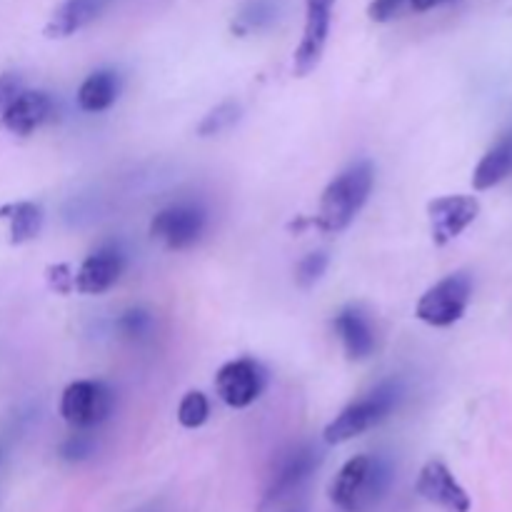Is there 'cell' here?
Masks as SVG:
<instances>
[{"label":"cell","mask_w":512,"mask_h":512,"mask_svg":"<svg viewBox=\"0 0 512 512\" xmlns=\"http://www.w3.org/2000/svg\"><path fill=\"white\" fill-rule=\"evenodd\" d=\"M375 185V170L370 160H360V163L350 165L348 170L330 180L328 188L323 190L320 198L318 215H315V225L323 233H343L350 228L360 210L368 203L370 193Z\"/></svg>","instance_id":"6da1fadb"},{"label":"cell","mask_w":512,"mask_h":512,"mask_svg":"<svg viewBox=\"0 0 512 512\" xmlns=\"http://www.w3.org/2000/svg\"><path fill=\"white\" fill-rule=\"evenodd\" d=\"M388 488L390 465L373 455H355L335 475L330 500L343 512H370L378 508Z\"/></svg>","instance_id":"7a4b0ae2"},{"label":"cell","mask_w":512,"mask_h":512,"mask_svg":"<svg viewBox=\"0 0 512 512\" xmlns=\"http://www.w3.org/2000/svg\"><path fill=\"white\" fill-rule=\"evenodd\" d=\"M400 385L388 380V383H380L378 388L370 390L368 395H363L360 400L350 403L333 423H328L323 438L328 445H340L348 443V440L358 438V435L368 433L375 425L383 423L400 403Z\"/></svg>","instance_id":"3957f363"},{"label":"cell","mask_w":512,"mask_h":512,"mask_svg":"<svg viewBox=\"0 0 512 512\" xmlns=\"http://www.w3.org/2000/svg\"><path fill=\"white\" fill-rule=\"evenodd\" d=\"M470 298H473V278L460 270L425 290L415 315L433 328H450L468 313Z\"/></svg>","instance_id":"277c9868"},{"label":"cell","mask_w":512,"mask_h":512,"mask_svg":"<svg viewBox=\"0 0 512 512\" xmlns=\"http://www.w3.org/2000/svg\"><path fill=\"white\" fill-rule=\"evenodd\" d=\"M115 395L100 380H75L60 398V415L75 430H90L113 413Z\"/></svg>","instance_id":"5b68a950"},{"label":"cell","mask_w":512,"mask_h":512,"mask_svg":"<svg viewBox=\"0 0 512 512\" xmlns=\"http://www.w3.org/2000/svg\"><path fill=\"white\" fill-rule=\"evenodd\" d=\"M320 460H323V455H320V450L313 448V445H300V448L290 450V453L280 460L278 468L273 470V475H270L268 485H265L260 510L265 512L283 503L285 498H290V495L318 470Z\"/></svg>","instance_id":"8992f818"},{"label":"cell","mask_w":512,"mask_h":512,"mask_svg":"<svg viewBox=\"0 0 512 512\" xmlns=\"http://www.w3.org/2000/svg\"><path fill=\"white\" fill-rule=\"evenodd\" d=\"M333 5L335 0H305L303 40L293 55V73L298 78L313 73L323 60L330 35V20H333Z\"/></svg>","instance_id":"52a82bcc"},{"label":"cell","mask_w":512,"mask_h":512,"mask_svg":"<svg viewBox=\"0 0 512 512\" xmlns=\"http://www.w3.org/2000/svg\"><path fill=\"white\" fill-rule=\"evenodd\" d=\"M480 200L475 195H440L428 203L430 233L435 245H448L478 220Z\"/></svg>","instance_id":"ba28073f"},{"label":"cell","mask_w":512,"mask_h":512,"mask_svg":"<svg viewBox=\"0 0 512 512\" xmlns=\"http://www.w3.org/2000/svg\"><path fill=\"white\" fill-rule=\"evenodd\" d=\"M205 230V210L198 205H170L150 220V235L170 250H185L200 240Z\"/></svg>","instance_id":"9c48e42d"},{"label":"cell","mask_w":512,"mask_h":512,"mask_svg":"<svg viewBox=\"0 0 512 512\" xmlns=\"http://www.w3.org/2000/svg\"><path fill=\"white\" fill-rule=\"evenodd\" d=\"M265 388V373L255 360H230L215 375V390L228 408L243 410L260 398Z\"/></svg>","instance_id":"30bf717a"},{"label":"cell","mask_w":512,"mask_h":512,"mask_svg":"<svg viewBox=\"0 0 512 512\" xmlns=\"http://www.w3.org/2000/svg\"><path fill=\"white\" fill-rule=\"evenodd\" d=\"M415 490H418L420 498L445 512L473 510V500H470L468 490L458 483V478L450 473L443 460H430V463L423 465Z\"/></svg>","instance_id":"8fae6325"},{"label":"cell","mask_w":512,"mask_h":512,"mask_svg":"<svg viewBox=\"0 0 512 512\" xmlns=\"http://www.w3.org/2000/svg\"><path fill=\"white\" fill-rule=\"evenodd\" d=\"M53 98L43 90H20L13 100L8 103V108L0 113V125H3L8 133L25 135L35 133L43 123H48L53 118Z\"/></svg>","instance_id":"7c38bea8"},{"label":"cell","mask_w":512,"mask_h":512,"mask_svg":"<svg viewBox=\"0 0 512 512\" xmlns=\"http://www.w3.org/2000/svg\"><path fill=\"white\" fill-rule=\"evenodd\" d=\"M123 253L118 248H100L93 255L83 260L78 270H75L73 288L75 293L83 295H103L118 283L120 273H123Z\"/></svg>","instance_id":"4fadbf2b"},{"label":"cell","mask_w":512,"mask_h":512,"mask_svg":"<svg viewBox=\"0 0 512 512\" xmlns=\"http://www.w3.org/2000/svg\"><path fill=\"white\" fill-rule=\"evenodd\" d=\"M110 0H63L58 8L50 15L48 25H45V35L48 38H70L73 33L83 30L85 25L93 23Z\"/></svg>","instance_id":"5bb4252c"},{"label":"cell","mask_w":512,"mask_h":512,"mask_svg":"<svg viewBox=\"0 0 512 512\" xmlns=\"http://www.w3.org/2000/svg\"><path fill=\"white\" fill-rule=\"evenodd\" d=\"M335 333H338L340 343H343L345 353L350 360H365L373 355L375 350V333L370 320L360 313L358 308L340 310L335 318Z\"/></svg>","instance_id":"9a60e30c"},{"label":"cell","mask_w":512,"mask_h":512,"mask_svg":"<svg viewBox=\"0 0 512 512\" xmlns=\"http://www.w3.org/2000/svg\"><path fill=\"white\" fill-rule=\"evenodd\" d=\"M510 175H512V128L505 130V133L490 145L488 153L480 158V163L475 165L473 188L490 190L495 188V185L503 183V180H508Z\"/></svg>","instance_id":"2e32d148"},{"label":"cell","mask_w":512,"mask_h":512,"mask_svg":"<svg viewBox=\"0 0 512 512\" xmlns=\"http://www.w3.org/2000/svg\"><path fill=\"white\" fill-rule=\"evenodd\" d=\"M118 75L113 70H98L88 75L78 90V105L85 113H103L118 98Z\"/></svg>","instance_id":"e0dca14e"},{"label":"cell","mask_w":512,"mask_h":512,"mask_svg":"<svg viewBox=\"0 0 512 512\" xmlns=\"http://www.w3.org/2000/svg\"><path fill=\"white\" fill-rule=\"evenodd\" d=\"M43 228V210L35 203H10V245H23L38 238Z\"/></svg>","instance_id":"ac0fdd59"},{"label":"cell","mask_w":512,"mask_h":512,"mask_svg":"<svg viewBox=\"0 0 512 512\" xmlns=\"http://www.w3.org/2000/svg\"><path fill=\"white\" fill-rule=\"evenodd\" d=\"M238 118H240V105L233 103V100H225V103H220L218 108H213L208 115H205L203 123L198 125V135L210 138V135L225 133V130H230L235 123H238Z\"/></svg>","instance_id":"d6986e66"},{"label":"cell","mask_w":512,"mask_h":512,"mask_svg":"<svg viewBox=\"0 0 512 512\" xmlns=\"http://www.w3.org/2000/svg\"><path fill=\"white\" fill-rule=\"evenodd\" d=\"M210 415V403L200 390H190L183 400H180V408H178V423L183 428L195 430L200 425H205Z\"/></svg>","instance_id":"ffe728a7"},{"label":"cell","mask_w":512,"mask_h":512,"mask_svg":"<svg viewBox=\"0 0 512 512\" xmlns=\"http://www.w3.org/2000/svg\"><path fill=\"white\" fill-rule=\"evenodd\" d=\"M328 265H330V258L328 253H323V250L305 255V258L298 263V270H295V283H298L300 288H313V285L325 275Z\"/></svg>","instance_id":"44dd1931"},{"label":"cell","mask_w":512,"mask_h":512,"mask_svg":"<svg viewBox=\"0 0 512 512\" xmlns=\"http://www.w3.org/2000/svg\"><path fill=\"white\" fill-rule=\"evenodd\" d=\"M120 333L128 335V338H143L150 328H153V318H150L145 310H128L123 313V318L118 320Z\"/></svg>","instance_id":"7402d4cb"},{"label":"cell","mask_w":512,"mask_h":512,"mask_svg":"<svg viewBox=\"0 0 512 512\" xmlns=\"http://www.w3.org/2000/svg\"><path fill=\"white\" fill-rule=\"evenodd\" d=\"M45 280H48L50 290H55L58 295H70L73 293V280L75 273L68 263H55L45 270Z\"/></svg>","instance_id":"603a6c76"},{"label":"cell","mask_w":512,"mask_h":512,"mask_svg":"<svg viewBox=\"0 0 512 512\" xmlns=\"http://www.w3.org/2000/svg\"><path fill=\"white\" fill-rule=\"evenodd\" d=\"M93 438H88V435H73V438H68L63 443V448H60V455H63L68 463H80V460L90 458L93 455Z\"/></svg>","instance_id":"cb8c5ba5"},{"label":"cell","mask_w":512,"mask_h":512,"mask_svg":"<svg viewBox=\"0 0 512 512\" xmlns=\"http://www.w3.org/2000/svg\"><path fill=\"white\" fill-rule=\"evenodd\" d=\"M403 3H408V0H373L368 8L370 20H375V23H388V20H393L400 13Z\"/></svg>","instance_id":"d4e9b609"},{"label":"cell","mask_w":512,"mask_h":512,"mask_svg":"<svg viewBox=\"0 0 512 512\" xmlns=\"http://www.w3.org/2000/svg\"><path fill=\"white\" fill-rule=\"evenodd\" d=\"M20 93V78L15 73L0 75V113L8 108L10 100Z\"/></svg>","instance_id":"484cf974"},{"label":"cell","mask_w":512,"mask_h":512,"mask_svg":"<svg viewBox=\"0 0 512 512\" xmlns=\"http://www.w3.org/2000/svg\"><path fill=\"white\" fill-rule=\"evenodd\" d=\"M410 8L418 10V13H425V10H433L438 8V5H445V3H453V0H408Z\"/></svg>","instance_id":"4316f807"}]
</instances>
